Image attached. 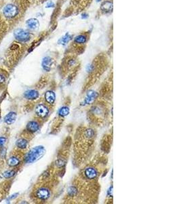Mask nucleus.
Listing matches in <instances>:
<instances>
[{
	"label": "nucleus",
	"mask_w": 181,
	"mask_h": 204,
	"mask_svg": "<svg viewBox=\"0 0 181 204\" xmlns=\"http://www.w3.org/2000/svg\"><path fill=\"white\" fill-rule=\"evenodd\" d=\"M113 4L111 1H105L100 6V10L105 13H109L113 11Z\"/></svg>",
	"instance_id": "9d476101"
},
{
	"label": "nucleus",
	"mask_w": 181,
	"mask_h": 204,
	"mask_svg": "<svg viewBox=\"0 0 181 204\" xmlns=\"http://www.w3.org/2000/svg\"><path fill=\"white\" fill-rule=\"evenodd\" d=\"M88 17H89V15L87 14V13H83L81 14V19H86L88 18Z\"/></svg>",
	"instance_id": "bb28decb"
},
{
	"label": "nucleus",
	"mask_w": 181,
	"mask_h": 204,
	"mask_svg": "<svg viewBox=\"0 0 181 204\" xmlns=\"http://www.w3.org/2000/svg\"><path fill=\"white\" fill-rule=\"evenodd\" d=\"M36 196L42 200H46L50 197V191L46 188H41L36 192Z\"/></svg>",
	"instance_id": "423d86ee"
},
{
	"label": "nucleus",
	"mask_w": 181,
	"mask_h": 204,
	"mask_svg": "<svg viewBox=\"0 0 181 204\" xmlns=\"http://www.w3.org/2000/svg\"><path fill=\"white\" fill-rule=\"evenodd\" d=\"M66 164H67V160H66L65 158L62 157L58 158L55 162V165L58 168L64 167L66 165Z\"/></svg>",
	"instance_id": "aec40b11"
},
{
	"label": "nucleus",
	"mask_w": 181,
	"mask_h": 204,
	"mask_svg": "<svg viewBox=\"0 0 181 204\" xmlns=\"http://www.w3.org/2000/svg\"><path fill=\"white\" fill-rule=\"evenodd\" d=\"M83 174L87 180H94L98 176V171L96 168L93 167H88L85 168Z\"/></svg>",
	"instance_id": "39448f33"
},
{
	"label": "nucleus",
	"mask_w": 181,
	"mask_h": 204,
	"mask_svg": "<svg viewBox=\"0 0 181 204\" xmlns=\"http://www.w3.org/2000/svg\"><path fill=\"white\" fill-rule=\"evenodd\" d=\"M45 152L46 150L44 146H39L35 147L27 153L25 157V161L27 163H32L36 162L44 155Z\"/></svg>",
	"instance_id": "f257e3e1"
},
{
	"label": "nucleus",
	"mask_w": 181,
	"mask_h": 204,
	"mask_svg": "<svg viewBox=\"0 0 181 204\" xmlns=\"http://www.w3.org/2000/svg\"><path fill=\"white\" fill-rule=\"evenodd\" d=\"M14 36L19 42H25L30 40L31 35L28 31L23 29H17L14 32Z\"/></svg>",
	"instance_id": "f03ea898"
},
{
	"label": "nucleus",
	"mask_w": 181,
	"mask_h": 204,
	"mask_svg": "<svg viewBox=\"0 0 181 204\" xmlns=\"http://www.w3.org/2000/svg\"><path fill=\"white\" fill-rule=\"evenodd\" d=\"M69 112L70 109L69 106H67V105H64V106L60 108L59 110H58V116H59L60 118H64L69 115Z\"/></svg>",
	"instance_id": "dca6fc26"
},
{
	"label": "nucleus",
	"mask_w": 181,
	"mask_h": 204,
	"mask_svg": "<svg viewBox=\"0 0 181 204\" xmlns=\"http://www.w3.org/2000/svg\"><path fill=\"white\" fill-rule=\"evenodd\" d=\"M54 6H55V5H54V3L53 1H49V2L47 3V4H46V8H54Z\"/></svg>",
	"instance_id": "a878e982"
},
{
	"label": "nucleus",
	"mask_w": 181,
	"mask_h": 204,
	"mask_svg": "<svg viewBox=\"0 0 181 204\" xmlns=\"http://www.w3.org/2000/svg\"><path fill=\"white\" fill-rule=\"evenodd\" d=\"M77 193V188L75 186H71L69 189L68 193L70 196H75Z\"/></svg>",
	"instance_id": "5701e85b"
},
{
	"label": "nucleus",
	"mask_w": 181,
	"mask_h": 204,
	"mask_svg": "<svg viewBox=\"0 0 181 204\" xmlns=\"http://www.w3.org/2000/svg\"><path fill=\"white\" fill-rule=\"evenodd\" d=\"M50 110L48 108L47 105L44 104H39L37 105L36 108V115L40 118H44L47 117L49 115Z\"/></svg>",
	"instance_id": "20e7f679"
},
{
	"label": "nucleus",
	"mask_w": 181,
	"mask_h": 204,
	"mask_svg": "<svg viewBox=\"0 0 181 204\" xmlns=\"http://www.w3.org/2000/svg\"><path fill=\"white\" fill-rule=\"evenodd\" d=\"M20 163V160L18 159V158L15 157V156H12V157H10L8 161V164L9 166L11 167H14L18 165Z\"/></svg>",
	"instance_id": "6ab92c4d"
},
{
	"label": "nucleus",
	"mask_w": 181,
	"mask_h": 204,
	"mask_svg": "<svg viewBox=\"0 0 181 204\" xmlns=\"http://www.w3.org/2000/svg\"><path fill=\"white\" fill-rule=\"evenodd\" d=\"M87 40V36L83 34L78 35V36H77L75 38H74V42L78 44H84L86 43Z\"/></svg>",
	"instance_id": "2eb2a0df"
},
{
	"label": "nucleus",
	"mask_w": 181,
	"mask_h": 204,
	"mask_svg": "<svg viewBox=\"0 0 181 204\" xmlns=\"http://www.w3.org/2000/svg\"><path fill=\"white\" fill-rule=\"evenodd\" d=\"M72 39V36L70 35L69 33H67L65 36L62 37L61 38L58 40V44L61 45H66L67 43H69Z\"/></svg>",
	"instance_id": "f3484780"
},
{
	"label": "nucleus",
	"mask_w": 181,
	"mask_h": 204,
	"mask_svg": "<svg viewBox=\"0 0 181 204\" xmlns=\"http://www.w3.org/2000/svg\"><path fill=\"white\" fill-rule=\"evenodd\" d=\"M53 65V60L50 57H46L43 59L42 65L43 69L46 70V72H50L51 70V68Z\"/></svg>",
	"instance_id": "1a4fd4ad"
},
{
	"label": "nucleus",
	"mask_w": 181,
	"mask_h": 204,
	"mask_svg": "<svg viewBox=\"0 0 181 204\" xmlns=\"http://www.w3.org/2000/svg\"><path fill=\"white\" fill-rule=\"evenodd\" d=\"M85 137L87 139H92L95 136V132L92 129H88L85 131Z\"/></svg>",
	"instance_id": "412c9836"
},
{
	"label": "nucleus",
	"mask_w": 181,
	"mask_h": 204,
	"mask_svg": "<svg viewBox=\"0 0 181 204\" xmlns=\"http://www.w3.org/2000/svg\"><path fill=\"white\" fill-rule=\"evenodd\" d=\"M108 195L109 196H111V195H113V186H111V187L109 188V191H108Z\"/></svg>",
	"instance_id": "cd10ccee"
},
{
	"label": "nucleus",
	"mask_w": 181,
	"mask_h": 204,
	"mask_svg": "<svg viewBox=\"0 0 181 204\" xmlns=\"http://www.w3.org/2000/svg\"><path fill=\"white\" fill-rule=\"evenodd\" d=\"M94 70V65L93 64H89L86 67V71L87 73H91Z\"/></svg>",
	"instance_id": "b1692460"
},
{
	"label": "nucleus",
	"mask_w": 181,
	"mask_h": 204,
	"mask_svg": "<svg viewBox=\"0 0 181 204\" xmlns=\"http://www.w3.org/2000/svg\"><path fill=\"white\" fill-rule=\"evenodd\" d=\"M40 96L39 92L36 90H29L24 94V97L29 100H36Z\"/></svg>",
	"instance_id": "9b49d317"
},
{
	"label": "nucleus",
	"mask_w": 181,
	"mask_h": 204,
	"mask_svg": "<svg viewBox=\"0 0 181 204\" xmlns=\"http://www.w3.org/2000/svg\"><path fill=\"white\" fill-rule=\"evenodd\" d=\"M40 129V125L38 122L34 121H29V122L27 123V129L28 130L29 132L31 133H35L37 132Z\"/></svg>",
	"instance_id": "ddd939ff"
},
{
	"label": "nucleus",
	"mask_w": 181,
	"mask_h": 204,
	"mask_svg": "<svg viewBox=\"0 0 181 204\" xmlns=\"http://www.w3.org/2000/svg\"><path fill=\"white\" fill-rule=\"evenodd\" d=\"M96 1H98V2H99V1H101V0H96Z\"/></svg>",
	"instance_id": "c756f323"
},
{
	"label": "nucleus",
	"mask_w": 181,
	"mask_h": 204,
	"mask_svg": "<svg viewBox=\"0 0 181 204\" xmlns=\"http://www.w3.org/2000/svg\"><path fill=\"white\" fill-rule=\"evenodd\" d=\"M16 174V172L14 170H8V171H5L3 173V176L5 178H12Z\"/></svg>",
	"instance_id": "4be33fe9"
},
{
	"label": "nucleus",
	"mask_w": 181,
	"mask_h": 204,
	"mask_svg": "<svg viewBox=\"0 0 181 204\" xmlns=\"http://www.w3.org/2000/svg\"><path fill=\"white\" fill-rule=\"evenodd\" d=\"M5 81V78L2 75L0 74V84H2Z\"/></svg>",
	"instance_id": "c85d7f7f"
},
{
	"label": "nucleus",
	"mask_w": 181,
	"mask_h": 204,
	"mask_svg": "<svg viewBox=\"0 0 181 204\" xmlns=\"http://www.w3.org/2000/svg\"><path fill=\"white\" fill-rule=\"evenodd\" d=\"M98 97V93H96V91H89L88 93H87L86 97L85 98L84 102L85 104H91V103H94L95 99H97Z\"/></svg>",
	"instance_id": "0eeeda50"
},
{
	"label": "nucleus",
	"mask_w": 181,
	"mask_h": 204,
	"mask_svg": "<svg viewBox=\"0 0 181 204\" xmlns=\"http://www.w3.org/2000/svg\"><path fill=\"white\" fill-rule=\"evenodd\" d=\"M26 24L27 27L31 30H37L40 27V22L37 19H30L27 21Z\"/></svg>",
	"instance_id": "f8f14e48"
},
{
	"label": "nucleus",
	"mask_w": 181,
	"mask_h": 204,
	"mask_svg": "<svg viewBox=\"0 0 181 204\" xmlns=\"http://www.w3.org/2000/svg\"><path fill=\"white\" fill-rule=\"evenodd\" d=\"M16 119V114L14 112H11L8 114L4 118V121L7 125H12L15 122Z\"/></svg>",
	"instance_id": "4468645a"
},
{
	"label": "nucleus",
	"mask_w": 181,
	"mask_h": 204,
	"mask_svg": "<svg viewBox=\"0 0 181 204\" xmlns=\"http://www.w3.org/2000/svg\"><path fill=\"white\" fill-rule=\"evenodd\" d=\"M5 142H6V139L3 138V137H1V138H0V147L3 146Z\"/></svg>",
	"instance_id": "393cba45"
},
{
	"label": "nucleus",
	"mask_w": 181,
	"mask_h": 204,
	"mask_svg": "<svg viewBox=\"0 0 181 204\" xmlns=\"http://www.w3.org/2000/svg\"><path fill=\"white\" fill-rule=\"evenodd\" d=\"M3 14L6 18L11 19L14 18L18 14V9L16 6L14 4H8L3 8Z\"/></svg>",
	"instance_id": "7ed1b4c3"
},
{
	"label": "nucleus",
	"mask_w": 181,
	"mask_h": 204,
	"mask_svg": "<svg viewBox=\"0 0 181 204\" xmlns=\"http://www.w3.org/2000/svg\"><path fill=\"white\" fill-rule=\"evenodd\" d=\"M16 144L18 148L20 149H25L27 147V145H28V141L25 140L24 138H20L17 140Z\"/></svg>",
	"instance_id": "a211bd4d"
},
{
	"label": "nucleus",
	"mask_w": 181,
	"mask_h": 204,
	"mask_svg": "<svg viewBox=\"0 0 181 204\" xmlns=\"http://www.w3.org/2000/svg\"><path fill=\"white\" fill-rule=\"evenodd\" d=\"M45 100L49 105H54L56 102V93L51 90L48 91L45 93Z\"/></svg>",
	"instance_id": "6e6552de"
}]
</instances>
